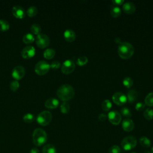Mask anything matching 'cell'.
<instances>
[{"mask_svg": "<svg viewBox=\"0 0 153 153\" xmlns=\"http://www.w3.org/2000/svg\"><path fill=\"white\" fill-rule=\"evenodd\" d=\"M108 118L109 121L114 125L119 124L121 121V114L115 110H112L109 112Z\"/></svg>", "mask_w": 153, "mask_h": 153, "instance_id": "obj_9", "label": "cell"}, {"mask_svg": "<svg viewBox=\"0 0 153 153\" xmlns=\"http://www.w3.org/2000/svg\"><path fill=\"white\" fill-rule=\"evenodd\" d=\"M33 143L38 146L44 145L47 140V134L42 128H36L32 134Z\"/></svg>", "mask_w": 153, "mask_h": 153, "instance_id": "obj_3", "label": "cell"}, {"mask_svg": "<svg viewBox=\"0 0 153 153\" xmlns=\"http://www.w3.org/2000/svg\"><path fill=\"white\" fill-rule=\"evenodd\" d=\"M50 68V64L45 60H40L35 66V72L38 75H44L47 74Z\"/></svg>", "mask_w": 153, "mask_h": 153, "instance_id": "obj_6", "label": "cell"}, {"mask_svg": "<svg viewBox=\"0 0 153 153\" xmlns=\"http://www.w3.org/2000/svg\"><path fill=\"white\" fill-rule=\"evenodd\" d=\"M75 68V65L73 60L67 59L65 60L62 65L61 71L63 74H69L72 73Z\"/></svg>", "mask_w": 153, "mask_h": 153, "instance_id": "obj_8", "label": "cell"}, {"mask_svg": "<svg viewBox=\"0 0 153 153\" xmlns=\"http://www.w3.org/2000/svg\"><path fill=\"white\" fill-rule=\"evenodd\" d=\"M88 62V58L85 56H82L78 58L76 63L79 66H82L85 65Z\"/></svg>", "mask_w": 153, "mask_h": 153, "instance_id": "obj_35", "label": "cell"}, {"mask_svg": "<svg viewBox=\"0 0 153 153\" xmlns=\"http://www.w3.org/2000/svg\"><path fill=\"white\" fill-rule=\"evenodd\" d=\"M50 66L52 69H58L60 67V63L58 61L54 60V61H53L51 63V64L50 65Z\"/></svg>", "mask_w": 153, "mask_h": 153, "instance_id": "obj_37", "label": "cell"}, {"mask_svg": "<svg viewBox=\"0 0 153 153\" xmlns=\"http://www.w3.org/2000/svg\"><path fill=\"white\" fill-rule=\"evenodd\" d=\"M10 28L9 23L4 19H0V30L1 31H6L8 30Z\"/></svg>", "mask_w": 153, "mask_h": 153, "instance_id": "obj_28", "label": "cell"}, {"mask_svg": "<svg viewBox=\"0 0 153 153\" xmlns=\"http://www.w3.org/2000/svg\"><path fill=\"white\" fill-rule=\"evenodd\" d=\"M133 79L130 78V77H128V76H126L124 78L123 81V85L126 87V88H130L132 85H133Z\"/></svg>", "mask_w": 153, "mask_h": 153, "instance_id": "obj_31", "label": "cell"}, {"mask_svg": "<svg viewBox=\"0 0 153 153\" xmlns=\"http://www.w3.org/2000/svg\"><path fill=\"white\" fill-rule=\"evenodd\" d=\"M121 148L118 145H113L108 149V153H120Z\"/></svg>", "mask_w": 153, "mask_h": 153, "instance_id": "obj_36", "label": "cell"}, {"mask_svg": "<svg viewBox=\"0 0 153 153\" xmlns=\"http://www.w3.org/2000/svg\"><path fill=\"white\" fill-rule=\"evenodd\" d=\"M30 30L33 35H39L41 31V26L38 23H33L30 26Z\"/></svg>", "mask_w": 153, "mask_h": 153, "instance_id": "obj_23", "label": "cell"}, {"mask_svg": "<svg viewBox=\"0 0 153 153\" xmlns=\"http://www.w3.org/2000/svg\"><path fill=\"white\" fill-rule=\"evenodd\" d=\"M121 115H122L123 116L127 117V118H129L130 117H131V112L130 111V110L127 108V107H123L121 109Z\"/></svg>", "mask_w": 153, "mask_h": 153, "instance_id": "obj_33", "label": "cell"}, {"mask_svg": "<svg viewBox=\"0 0 153 153\" xmlns=\"http://www.w3.org/2000/svg\"><path fill=\"white\" fill-rule=\"evenodd\" d=\"M23 120L26 123H31L35 120V116L31 113H27L23 117Z\"/></svg>", "mask_w": 153, "mask_h": 153, "instance_id": "obj_29", "label": "cell"}, {"mask_svg": "<svg viewBox=\"0 0 153 153\" xmlns=\"http://www.w3.org/2000/svg\"><path fill=\"white\" fill-rule=\"evenodd\" d=\"M19 86H20V84L19 81L16 79L12 81L10 84V88L13 91H17L19 88Z\"/></svg>", "mask_w": 153, "mask_h": 153, "instance_id": "obj_34", "label": "cell"}, {"mask_svg": "<svg viewBox=\"0 0 153 153\" xmlns=\"http://www.w3.org/2000/svg\"><path fill=\"white\" fill-rule=\"evenodd\" d=\"M52 114L48 111H43L37 116L36 121L41 126H45L50 124L52 120Z\"/></svg>", "mask_w": 153, "mask_h": 153, "instance_id": "obj_5", "label": "cell"}, {"mask_svg": "<svg viewBox=\"0 0 153 153\" xmlns=\"http://www.w3.org/2000/svg\"><path fill=\"white\" fill-rule=\"evenodd\" d=\"M112 98L113 102L118 105H123L127 101V96L121 92L115 93L113 94Z\"/></svg>", "mask_w": 153, "mask_h": 153, "instance_id": "obj_10", "label": "cell"}, {"mask_svg": "<svg viewBox=\"0 0 153 153\" xmlns=\"http://www.w3.org/2000/svg\"><path fill=\"white\" fill-rule=\"evenodd\" d=\"M145 104L148 106H153V93H149L146 96Z\"/></svg>", "mask_w": 153, "mask_h": 153, "instance_id": "obj_27", "label": "cell"}, {"mask_svg": "<svg viewBox=\"0 0 153 153\" xmlns=\"http://www.w3.org/2000/svg\"><path fill=\"white\" fill-rule=\"evenodd\" d=\"M139 143L144 148H149L151 145V140L145 136H142L139 139Z\"/></svg>", "mask_w": 153, "mask_h": 153, "instance_id": "obj_21", "label": "cell"}, {"mask_svg": "<svg viewBox=\"0 0 153 153\" xmlns=\"http://www.w3.org/2000/svg\"><path fill=\"white\" fill-rule=\"evenodd\" d=\"M13 15L17 19H22L25 16V11L23 7L19 5L14 6L11 10Z\"/></svg>", "mask_w": 153, "mask_h": 153, "instance_id": "obj_13", "label": "cell"}, {"mask_svg": "<svg viewBox=\"0 0 153 153\" xmlns=\"http://www.w3.org/2000/svg\"><path fill=\"white\" fill-rule=\"evenodd\" d=\"M115 41L116 43H118V44H120L121 42V39L120 38H116L115 39Z\"/></svg>", "mask_w": 153, "mask_h": 153, "instance_id": "obj_42", "label": "cell"}, {"mask_svg": "<svg viewBox=\"0 0 153 153\" xmlns=\"http://www.w3.org/2000/svg\"><path fill=\"white\" fill-rule=\"evenodd\" d=\"M112 2L115 5H120L124 3V0H112Z\"/></svg>", "mask_w": 153, "mask_h": 153, "instance_id": "obj_39", "label": "cell"}, {"mask_svg": "<svg viewBox=\"0 0 153 153\" xmlns=\"http://www.w3.org/2000/svg\"><path fill=\"white\" fill-rule=\"evenodd\" d=\"M38 10L36 7L30 6L27 8L26 11V14L28 16L32 17L35 16L38 14Z\"/></svg>", "mask_w": 153, "mask_h": 153, "instance_id": "obj_24", "label": "cell"}, {"mask_svg": "<svg viewBox=\"0 0 153 153\" xmlns=\"http://www.w3.org/2000/svg\"><path fill=\"white\" fill-rule=\"evenodd\" d=\"M134 124L133 121L129 118L124 119L122 122V127L126 131L129 132L132 131L134 128Z\"/></svg>", "mask_w": 153, "mask_h": 153, "instance_id": "obj_14", "label": "cell"}, {"mask_svg": "<svg viewBox=\"0 0 153 153\" xmlns=\"http://www.w3.org/2000/svg\"><path fill=\"white\" fill-rule=\"evenodd\" d=\"M143 116L148 120H152L153 118V109L151 108L146 109L143 112Z\"/></svg>", "mask_w": 153, "mask_h": 153, "instance_id": "obj_30", "label": "cell"}, {"mask_svg": "<svg viewBox=\"0 0 153 153\" xmlns=\"http://www.w3.org/2000/svg\"><path fill=\"white\" fill-rule=\"evenodd\" d=\"M34 40H35L34 35L31 33H27L25 34L22 38L23 42L26 44L32 43Z\"/></svg>", "mask_w": 153, "mask_h": 153, "instance_id": "obj_19", "label": "cell"}, {"mask_svg": "<svg viewBox=\"0 0 153 153\" xmlns=\"http://www.w3.org/2000/svg\"><path fill=\"white\" fill-rule=\"evenodd\" d=\"M70 110V105L67 102H63L60 105V111L62 113L66 114Z\"/></svg>", "mask_w": 153, "mask_h": 153, "instance_id": "obj_32", "label": "cell"}, {"mask_svg": "<svg viewBox=\"0 0 153 153\" xmlns=\"http://www.w3.org/2000/svg\"><path fill=\"white\" fill-rule=\"evenodd\" d=\"M102 109L105 111H108L112 107V103L109 99H105L102 103Z\"/></svg>", "mask_w": 153, "mask_h": 153, "instance_id": "obj_26", "label": "cell"}, {"mask_svg": "<svg viewBox=\"0 0 153 153\" xmlns=\"http://www.w3.org/2000/svg\"><path fill=\"white\" fill-rule=\"evenodd\" d=\"M131 153H136V152H131Z\"/></svg>", "mask_w": 153, "mask_h": 153, "instance_id": "obj_44", "label": "cell"}, {"mask_svg": "<svg viewBox=\"0 0 153 153\" xmlns=\"http://www.w3.org/2000/svg\"><path fill=\"white\" fill-rule=\"evenodd\" d=\"M29 153H39V150L37 149V148H32L30 151V152Z\"/></svg>", "mask_w": 153, "mask_h": 153, "instance_id": "obj_41", "label": "cell"}, {"mask_svg": "<svg viewBox=\"0 0 153 153\" xmlns=\"http://www.w3.org/2000/svg\"><path fill=\"white\" fill-rule=\"evenodd\" d=\"M137 97H138V93L135 90L131 89L128 91L127 94V99L130 103L134 102L137 99Z\"/></svg>", "mask_w": 153, "mask_h": 153, "instance_id": "obj_18", "label": "cell"}, {"mask_svg": "<svg viewBox=\"0 0 153 153\" xmlns=\"http://www.w3.org/2000/svg\"><path fill=\"white\" fill-rule=\"evenodd\" d=\"M107 118V116L106 115V114L101 113L98 115V118L99 120L100 121H105Z\"/></svg>", "mask_w": 153, "mask_h": 153, "instance_id": "obj_40", "label": "cell"}, {"mask_svg": "<svg viewBox=\"0 0 153 153\" xmlns=\"http://www.w3.org/2000/svg\"><path fill=\"white\" fill-rule=\"evenodd\" d=\"M42 153H56V149L54 145L47 144L43 147Z\"/></svg>", "mask_w": 153, "mask_h": 153, "instance_id": "obj_22", "label": "cell"}, {"mask_svg": "<svg viewBox=\"0 0 153 153\" xmlns=\"http://www.w3.org/2000/svg\"><path fill=\"white\" fill-rule=\"evenodd\" d=\"M35 52L36 50L33 46L27 45L22 49L21 55L24 59H30L35 56Z\"/></svg>", "mask_w": 153, "mask_h": 153, "instance_id": "obj_11", "label": "cell"}, {"mask_svg": "<svg viewBox=\"0 0 153 153\" xmlns=\"http://www.w3.org/2000/svg\"><path fill=\"white\" fill-rule=\"evenodd\" d=\"M63 36L67 41L71 42L75 39L76 34L73 30L71 29H67L65 30L63 33Z\"/></svg>", "mask_w": 153, "mask_h": 153, "instance_id": "obj_17", "label": "cell"}, {"mask_svg": "<svg viewBox=\"0 0 153 153\" xmlns=\"http://www.w3.org/2000/svg\"><path fill=\"white\" fill-rule=\"evenodd\" d=\"M145 106V104L143 103V102H137L136 104V106H135V109L137 110V111H141L142 110L144 107Z\"/></svg>", "mask_w": 153, "mask_h": 153, "instance_id": "obj_38", "label": "cell"}, {"mask_svg": "<svg viewBox=\"0 0 153 153\" xmlns=\"http://www.w3.org/2000/svg\"><path fill=\"white\" fill-rule=\"evenodd\" d=\"M134 53L133 46L128 42H123L118 47V54L119 56L124 59L130 58Z\"/></svg>", "mask_w": 153, "mask_h": 153, "instance_id": "obj_2", "label": "cell"}, {"mask_svg": "<svg viewBox=\"0 0 153 153\" xmlns=\"http://www.w3.org/2000/svg\"><path fill=\"white\" fill-rule=\"evenodd\" d=\"M59 104V100L56 98H49L47 99L44 103L45 106L48 109L56 108Z\"/></svg>", "mask_w": 153, "mask_h": 153, "instance_id": "obj_15", "label": "cell"}, {"mask_svg": "<svg viewBox=\"0 0 153 153\" xmlns=\"http://www.w3.org/2000/svg\"><path fill=\"white\" fill-rule=\"evenodd\" d=\"M151 153H153V146H152V148H151Z\"/></svg>", "mask_w": 153, "mask_h": 153, "instance_id": "obj_43", "label": "cell"}, {"mask_svg": "<svg viewBox=\"0 0 153 153\" xmlns=\"http://www.w3.org/2000/svg\"><path fill=\"white\" fill-rule=\"evenodd\" d=\"M121 13V10L120 7L117 6H114L113 7L111 10V15L112 17L116 18L120 16Z\"/></svg>", "mask_w": 153, "mask_h": 153, "instance_id": "obj_25", "label": "cell"}, {"mask_svg": "<svg viewBox=\"0 0 153 153\" xmlns=\"http://www.w3.org/2000/svg\"><path fill=\"white\" fill-rule=\"evenodd\" d=\"M56 51L53 48H47L43 53V56L44 58L47 59H51L55 56Z\"/></svg>", "mask_w": 153, "mask_h": 153, "instance_id": "obj_20", "label": "cell"}, {"mask_svg": "<svg viewBox=\"0 0 153 153\" xmlns=\"http://www.w3.org/2000/svg\"><path fill=\"white\" fill-rule=\"evenodd\" d=\"M25 74V69L22 66H16L12 71V76L16 79L19 80L22 79Z\"/></svg>", "mask_w": 153, "mask_h": 153, "instance_id": "obj_12", "label": "cell"}, {"mask_svg": "<svg viewBox=\"0 0 153 153\" xmlns=\"http://www.w3.org/2000/svg\"><path fill=\"white\" fill-rule=\"evenodd\" d=\"M35 42L36 45L38 47L41 48H44L49 45L50 40L48 35L45 33H40L39 35H36Z\"/></svg>", "mask_w": 153, "mask_h": 153, "instance_id": "obj_7", "label": "cell"}, {"mask_svg": "<svg viewBox=\"0 0 153 153\" xmlns=\"http://www.w3.org/2000/svg\"><path fill=\"white\" fill-rule=\"evenodd\" d=\"M56 94L60 100L63 102H66L74 97L75 90L74 87L69 84H63L58 88Z\"/></svg>", "mask_w": 153, "mask_h": 153, "instance_id": "obj_1", "label": "cell"}, {"mask_svg": "<svg viewBox=\"0 0 153 153\" xmlns=\"http://www.w3.org/2000/svg\"><path fill=\"white\" fill-rule=\"evenodd\" d=\"M137 145L136 139L132 136L124 137L121 143V146L124 151H130L134 148Z\"/></svg>", "mask_w": 153, "mask_h": 153, "instance_id": "obj_4", "label": "cell"}, {"mask_svg": "<svg viewBox=\"0 0 153 153\" xmlns=\"http://www.w3.org/2000/svg\"><path fill=\"white\" fill-rule=\"evenodd\" d=\"M123 10L127 14H132L136 10V6L133 2H127L123 5Z\"/></svg>", "mask_w": 153, "mask_h": 153, "instance_id": "obj_16", "label": "cell"}]
</instances>
